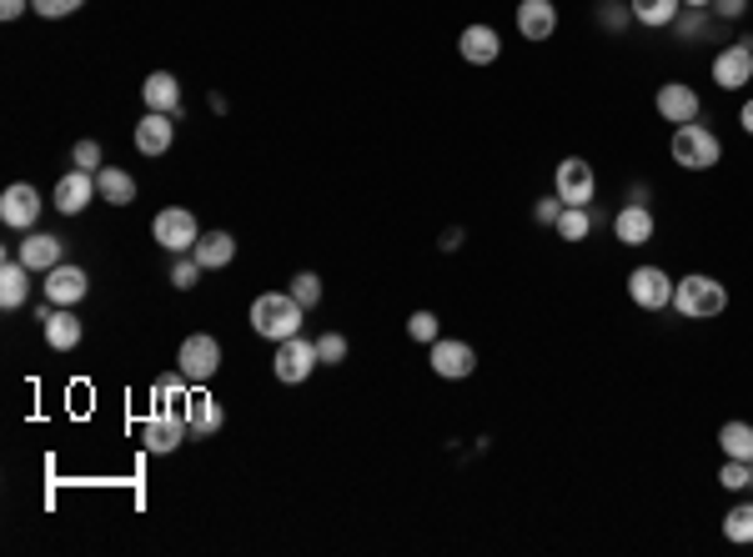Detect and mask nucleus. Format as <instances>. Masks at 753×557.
<instances>
[{
    "mask_svg": "<svg viewBox=\"0 0 753 557\" xmlns=\"http://www.w3.org/2000/svg\"><path fill=\"white\" fill-rule=\"evenodd\" d=\"M312 367H322L312 337H301V332H297V337L276 342V357H272V376H276V382L297 387V382H307V376H312Z\"/></svg>",
    "mask_w": 753,
    "mask_h": 557,
    "instance_id": "nucleus-4",
    "label": "nucleus"
},
{
    "mask_svg": "<svg viewBox=\"0 0 753 557\" xmlns=\"http://www.w3.org/2000/svg\"><path fill=\"white\" fill-rule=\"evenodd\" d=\"M718 482H724L728 493H743V487H753L749 462H739V457H724V467H718Z\"/></svg>",
    "mask_w": 753,
    "mask_h": 557,
    "instance_id": "nucleus-35",
    "label": "nucleus"
},
{
    "mask_svg": "<svg viewBox=\"0 0 753 557\" xmlns=\"http://www.w3.org/2000/svg\"><path fill=\"white\" fill-rule=\"evenodd\" d=\"M86 0H30V11L46 15V21H65V15H76Z\"/></svg>",
    "mask_w": 753,
    "mask_h": 557,
    "instance_id": "nucleus-38",
    "label": "nucleus"
},
{
    "mask_svg": "<svg viewBox=\"0 0 753 557\" xmlns=\"http://www.w3.org/2000/svg\"><path fill=\"white\" fill-rule=\"evenodd\" d=\"M739 126L753 136V96H749V101H743V111H739Z\"/></svg>",
    "mask_w": 753,
    "mask_h": 557,
    "instance_id": "nucleus-45",
    "label": "nucleus"
},
{
    "mask_svg": "<svg viewBox=\"0 0 753 557\" xmlns=\"http://www.w3.org/2000/svg\"><path fill=\"white\" fill-rule=\"evenodd\" d=\"M593 226H597V211L593 207H563V216H558V226H553V232H558L563 242H572V247H578V242H588V236H593Z\"/></svg>",
    "mask_w": 753,
    "mask_h": 557,
    "instance_id": "nucleus-29",
    "label": "nucleus"
},
{
    "mask_svg": "<svg viewBox=\"0 0 753 557\" xmlns=\"http://www.w3.org/2000/svg\"><path fill=\"white\" fill-rule=\"evenodd\" d=\"M457 55H462V61L468 65H493L497 55H503V40H497V30L493 26H468L462 30V36H457Z\"/></svg>",
    "mask_w": 753,
    "mask_h": 557,
    "instance_id": "nucleus-20",
    "label": "nucleus"
},
{
    "mask_svg": "<svg viewBox=\"0 0 753 557\" xmlns=\"http://www.w3.org/2000/svg\"><path fill=\"white\" fill-rule=\"evenodd\" d=\"M15 257L26 261L30 272H51V267L65 261V247H61V236H51V232H26V242H21Z\"/></svg>",
    "mask_w": 753,
    "mask_h": 557,
    "instance_id": "nucleus-21",
    "label": "nucleus"
},
{
    "mask_svg": "<svg viewBox=\"0 0 753 557\" xmlns=\"http://www.w3.org/2000/svg\"><path fill=\"white\" fill-rule=\"evenodd\" d=\"M171 141H176V126H171L166 111H146V116L136 121V151L141 156H166Z\"/></svg>",
    "mask_w": 753,
    "mask_h": 557,
    "instance_id": "nucleus-19",
    "label": "nucleus"
},
{
    "mask_svg": "<svg viewBox=\"0 0 753 557\" xmlns=\"http://www.w3.org/2000/svg\"><path fill=\"white\" fill-rule=\"evenodd\" d=\"M653 232H658V221H653L649 207H633V201H628V207L613 216V236H618L624 247H649Z\"/></svg>",
    "mask_w": 753,
    "mask_h": 557,
    "instance_id": "nucleus-18",
    "label": "nucleus"
},
{
    "mask_svg": "<svg viewBox=\"0 0 753 557\" xmlns=\"http://www.w3.org/2000/svg\"><path fill=\"white\" fill-rule=\"evenodd\" d=\"M553 191L568 201V207H593L597 201V176H593V161L583 156H568L558 161V176H553Z\"/></svg>",
    "mask_w": 753,
    "mask_h": 557,
    "instance_id": "nucleus-6",
    "label": "nucleus"
},
{
    "mask_svg": "<svg viewBox=\"0 0 753 557\" xmlns=\"http://www.w3.org/2000/svg\"><path fill=\"white\" fill-rule=\"evenodd\" d=\"M513 21H518V36L522 40H553L558 36V5H553V0H518V15H513Z\"/></svg>",
    "mask_w": 753,
    "mask_h": 557,
    "instance_id": "nucleus-15",
    "label": "nucleus"
},
{
    "mask_svg": "<svg viewBox=\"0 0 753 557\" xmlns=\"http://www.w3.org/2000/svg\"><path fill=\"white\" fill-rule=\"evenodd\" d=\"M30 11V0H0V21H21Z\"/></svg>",
    "mask_w": 753,
    "mask_h": 557,
    "instance_id": "nucleus-43",
    "label": "nucleus"
},
{
    "mask_svg": "<svg viewBox=\"0 0 753 557\" xmlns=\"http://www.w3.org/2000/svg\"><path fill=\"white\" fill-rule=\"evenodd\" d=\"M743 11H749V0H714V15H724V21H739Z\"/></svg>",
    "mask_w": 753,
    "mask_h": 557,
    "instance_id": "nucleus-41",
    "label": "nucleus"
},
{
    "mask_svg": "<svg viewBox=\"0 0 753 557\" xmlns=\"http://www.w3.org/2000/svg\"><path fill=\"white\" fill-rule=\"evenodd\" d=\"M151 236H157L171 257H182V251H196V242H201V221H196L186 207H166V211H157V221H151Z\"/></svg>",
    "mask_w": 753,
    "mask_h": 557,
    "instance_id": "nucleus-5",
    "label": "nucleus"
},
{
    "mask_svg": "<svg viewBox=\"0 0 753 557\" xmlns=\"http://www.w3.org/2000/svg\"><path fill=\"white\" fill-rule=\"evenodd\" d=\"M40 191L30 182H15L0 191V221L11 226V232H36V221H40Z\"/></svg>",
    "mask_w": 753,
    "mask_h": 557,
    "instance_id": "nucleus-10",
    "label": "nucleus"
},
{
    "mask_svg": "<svg viewBox=\"0 0 753 557\" xmlns=\"http://www.w3.org/2000/svg\"><path fill=\"white\" fill-rule=\"evenodd\" d=\"M714 81L724 86V91H743V86L753 81V46H743V40L724 46V51L714 55Z\"/></svg>",
    "mask_w": 753,
    "mask_h": 557,
    "instance_id": "nucleus-13",
    "label": "nucleus"
},
{
    "mask_svg": "<svg viewBox=\"0 0 753 557\" xmlns=\"http://www.w3.org/2000/svg\"><path fill=\"white\" fill-rule=\"evenodd\" d=\"M724 537H728V543H753V503L728 507V518H724Z\"/></svg>",
    "mask_w": 753,
    "mask_h": 557,
    "instance_id": "nucleus-31",
    "label": "nucleus"
},
{
    "mask_svg": "<svg viewBox=\"0 0 753 557\" xmlns=\"http://www.w3.org/2000/svg\"><path fill=\"white\" fill-rule=\"evenodd\" d=\"M668 156H674L683 171H714L718 156H724V141H718V131H708L703 121H689V126H674Z\"/></svg>",
    "mask_w": 753,
    "mask_h": 557,
    "instance_id": "nucleus-3",
    "label": "nucleus"
},
{
    "mask_svg": "<svg viewBox=\"0 0 753 557\" xmlns=\"http://www.w3.org/2000/svg\"><path fill=\"white\" fill-rule=\"evenodd\" d=\"M207 272H221V267H232L236 261V236L232 232H201V242H196V251H192Z\"/></svg>",
    "mask_w": 753,
    "mask_h": 557,
    "instance_id": "nucleus-24",
    "label": "nucleus"
},
{
    "mask_svg": "<svg viewBox=\"0 0 753 557\" xmlns=\"http://www.w3.org/2000/svg\"><path fill=\"white\" fill-rule=\"evenodd\" d=\"M186 417L182 412H151L146 417V428H141V437H146V453H157V457H166V453H176L186 442Z\"/></svg>",
    "mask_w": 753,
    "mask_h": 557,
    "instance_id": "nucleus-14",
    "label": "nucleus"
},
{
    "mask_svg": "<svg viewBox=\"0 0 753 557\" xmlns=\"http://www.w3.org/2000/svg\"><path fill=\"white\" fill-rule=\"evenodd\" d=\"M428 362L442 382H462V376L478 372V351H472V342H462V337H437L428 347Z\"/></svg>",
    "mask_w": 753,
    "mask_h": 557,
    "instance_id": "nucleus-8",
    "label": "nucleus"
},
{
    "mask_svg": "<svg viewBox=\"0 0 753 557\" xmlns=\"http://www.w3.org/2000/svg\"><path fill=\"white\" fill-rule=\"evenodd\" d=\"M718 447H724V457L753 462V422H724L718 428Z\"/></svg>",
    "mask_w": 753,
    "mask_h": 557,
    "instance_id": "nucleus-30",
    "label": "nucleus"
},
{
    "mask_svg": "<svg viewBox=\"0 0 753 557\" xmlns=\"http://www.w3.org/2000/svg\"><path fill=\"white\" fill-rule=\"evenodd\" d=\"M86 292H91V276L76 261H61V267L46 272V301H55V307H76Z\"/></svg>",
    "mask_w": 753,
    "mask_h": 557,
    "instance_id": "nucleus-12",
    "label": "nucleus"
},
{
    "mask_svg": "<svg viewBox=\"0 0 753 557\" xmlns=\"http://www.w3.org/2000/svg\"><path fill=\"white\" fill-rule=\"evenodd\" d=\"M407 337L412 342H422V347H432V342L442 337V322H437V311H412V317H407Z\"/></svg>",
    "mask_w": 753,
    "mask_h": 557,
    "instance_id": "nucleus-32",
    "label": "nucleus"
},
{
    "mask_svg": "<svg viewBox=\"0 0 753 557\" xmlns=\"http://www.w3.org/2000/svg\"><path fill=\"white\" fill-rule=\"evenodd\" d=\"M317 357H322V367H342L347 362V337L342 332H322L317 337Z\"/></svg>",
    "mask_w": 753,
    "mask_h": 557,
    "instance_id": "nucleus-36",
    "label": "nucleus"
},
{
    "mask_svg": "<svg viewBox=\"0 0 753 557\" xmlns=\"http://www.w3.org/2000/svg\"><path fill=\"white\" fill-rule=\"evenodd\" d=\"M597 21L608 30H624L628 21H633V11H628V0H603V5H597Z\"/></svg>",
    "mask_w": 753,
    "mask_h": 557,
    "instance_id": "nucleus-37",
    "label": "nucleus"
},
{
    "mask_svg": "<svg viewBox=\"0 0 753 557\" xmlns=\"http://www.w3.org/2000/svg\"><path fill=\"white\" fill-rule=\"evenodd\" d=\"M563 207H568L563 196H543V201H538V207H533V221H538V226H558Z\"/></svg>",
    "mask_w": 753,
    "mask_h": 557,
    "instance_id": "nucleus-40",
    "label": "nucleus"
},
{
    "mask_svg": "<svg viewBox=\"0 0 753 557\" xmlns=\"http://www.w3.org/2000/svg\"><path fill=\"white\" fill-rule=\"evenodd\" d=\"M457 247H462V232H457V226H453V232L442 236V251H457Z\"/></svg>",
    "mask_w": 753,
    "mask_h": 557,
    "instance_id": "nucleus-46",
    "label": "nucleus"
},
{
    "mask_svg": "<svg viewBox=\"0 0 753 557\" xmlns=\"http://www.w3.org/2000/svg\"><path fill=\"white\" fill-rule=\"evenodd\" d=\"M182 417H186V428H192V437H211V432H221V422H226L221 403L211 397V392H201V387H192L182 397Z\"/></svg>",
    "mask_w": 753,
    "mask_h": 557,
    "instance_id": "nucleus-16",
    "label": "nucleus"
},
{
    "mask_svg": "<svg viewBox=\"0 0 753 557\" xmlns=\"http://www.w3.org/2000/svg\"><path fill=\"white\" fill-rule=\"evenodd\" d=\"M201 272H207V267H201L192 251H182V257L171 261V286H176V292H192V286L201 282Z\"/></svg>",
    "mask_w": 753,
    "mask_h": 557,
    "instance_id": "nucleus-33",
    "label": "nucleus"
},
{
    "mask_svg": "<svg viewBox=\"0 0 753 557\" xmlns=\"http://www.w3.org/2000/svg\"><path fill=\"white\" fill-rule=\"evenodd\" d=\"M30 297V267L21 257H5V267H0V307L15 311V307H26Z\"/></svg>",
    "mask_w": 753,
    "mask_h": 557,
    "instance_id": "nucleus-23",
    "label": "nucleus"
},
{
    "mask_svg": "<svg viewBox=\"0 0 753 557\" xmlns=\"http://www.w3.org/2000/svg\"><path fill=\"white\" fill-rule=\"evenodd\" d=\"M628 11H633L638 26L663 30V26H674V21H678V11H683V0H628Z\"/></svg>",
    "mask_w": 753,
    "mask_h": 557,
    "instance_id": "nucleus-28",
    "label": "nucleus"
},
{
    "mask_svg": "<svg viewBox=\"0 0 753 557\" xmlns=\"http://www.w3.org/2000/svg\"><path fill=\"white\" fill-rule=\"evenodd\" d=\"M96 191H101V201H111V207H131V201H136V176L121 166H101L96 171Z\"/></svg>",
    "mask_w": 753,
    "mask_h": 557,
    "instance_id": "nucleus-26",
    "label": "nucleus"
},
{
    "mask_svg": "<svg viewBox=\"0 0 753 557\" xmlns=\"http://www.w3.org/2000/svg\"><path fill=\"white\" fill-rule=\"evenodd\" d=\"M724 307H728V286L718 276L689 272L674 282V311L683 322H714V317H724Z\"/></svg>",
    "mask_w": 753,
    "mask_h": 557,
    "instance_id": "nucleus-1",
    "label": "nucleus"
},
{
    "mask_svg": "<svg viewBox=\"0 0 753 557\" xmlns=\"http://www.w3.org/2000/svg\"><path fill=\"white\" fill-rule=\"evenodd\" d=\"M628 301L643 311L674 307V276L663 272V267H633L628 272Z\"/></svg>",
    "mask_w": 753,
    "mask_h": 557,
    "instance_id": "nucleus-7",
    "label": "nucleus"
},
{
    "mask_svg": "<svg viewBox=\"0 0 753 557\" xmlns=\"http://www.w3.org/2000/svg\"><path fill=\"white\" fill-rule=\"evenodd\" d=\"M749 472H753V462H749Z\"/></svg>",
    "mask_w": 753,
    "mask_h": 557,
    "instance_id": "nucleus-48",
    "label": "nucleus"
},
{
    "mask_svg": "<svg viewBox=\"0 0 753 557\" xmlns=\"http://www.w3.org/2000/svg\"><path fill=\"white\" fill-rule=\"evenodd\" d=\"M301 317H307V307H301L292 292H261L257 301H251V332L267 342H286L301 332Z\"/></svg>",
    "mask_w": 753,
    "mask_h": 557,
    "instance_id": "nucleus-2",
    "label": "nucleus"
},
{
    "mask_svg": "<svg viewBox=\"0 0 753 557\" xmlns=\"http://www.w3.org/2000/svg\"><path fill=\"white\" fill-rule=\"evenodd\" d=\"M286 292H292V297H297L301 307L312 311L317 301H322V276H317V272H297V276H292V286H286Z\"/></svg>",
    "mask_w": 753,
    "mask_h": 557,
    "instance_id": "nucleus-34",
    "label": "nucleus"
},
{
    "mask_svg": "<svg viewBox=\"0 0 753 557\" xmlns=\"http://www.w3.org/2000/svg\"><path fill=\"white\" fill-rule=\"evenodd\" d=\"M96 196H101V191H96L91 171H65L61 182H55V211H61V216H81Z\"/></svg>",
    "mask_w": 753,
    "mask_h": 557,
    "instance_id": "nucleus-17",
    "label": "nucleus"
},
{
    "mask_svg": "<svg viewBox=\"0 0 753 557\" xmlns=\"http://www.w3.org/2000/svg\"><path fill=\"white\" fill-rule=\"evenodd\" d=\"M46 332V342H51L55 351H76L81 347V337H86V326H81V317L71 307H61V311H51V322L40 326Z\"/></svg>",
    "mask_w": 753,
    "mask_h": 557,
    "instance_id": "nucleus-25",
    "label": "nucleus"
},
{
    "mask_svg": "<svg viewBox=\"0 0 753 557\" xmlns=\"http://www.w3.org/2000/svg\"><path fill=\"white\" fill-rule=\"evenodd\" d=\"M141 101H146V111L176 116V111H182V81L171 76V71H151V76L141 81Z\"/></svg>",
    "mask_w": 753,
    "mask_h": 557,
    "instance_id": "nucleus-22",
    "label": "nucleus"
},
{
    "mask_svg": "<svg viewBox=\"0 0 753 557\" xmlns=\"http://www.w3.org/2000/svg\"><path fill=\"white\" fill-rule=\"evenodd\" d=\"M628 201H633V207H649V186H643V182L628 186Z\"/></svg>",
    "mask_w": 753,
    "mask_h": 557,
    "instance_id": "nucleus-44",
    "label": "nucleus"
},
{
    "mask_svg": "<svg viewBox=\"0 0 753 557\" xmlns=\"http://www.w3.org/2000/svg\"><path fill=\"white\" fill-rule=\"evenodd\" d=\"M71 161H76V171H91V176H96V171H101V146H96V141H76V146H71Z\"/></svg>",
    "mask_w": 753,
    "mask_h": 557,
    "instance_id": "nucleus-39",
    "label": "nucleus"
},
{
    "mask_svg": "<svg viewBox=\"0 0 753 557\" xmlns=\"http://www.w3.org/2000/svg\"><path fill=\"white\" fill-rule=\"evenodd\" d=\"M653 106H658L663 121H674V126H689V121H699V91H693L689 81H663L658 96H653Z\"/></svg>",
    "mask_w": 753,
    "mask_h": 557,
    "instance_id": "nucleus-11",
    "label": "nucleus"
},
{
    "mask_svg": "<svg viewBox=\"0 0 753 557\" xmlns=\"http://www.w3.org/2000/svg\"><path fill=\"white\" fill-rule=\"evenodd\" d=\"M186 392H192V382H186L182 367H176V372H161L157 387H151V412H182Z\"/></svg>",
    "mask_w": 753,
    "mask_h": 557,
    "instance_id": "nucleus-27",
    "label": "nucleus"
},
{
    "mask_svg": "<svg viewBox=\"0 0 753 557\" xmlns=\"http://www.w3.org/2000/svg\"><path fill=\"white\" fill-rule=\"evenodd\" d=\"M674 30H678V36H699V30H703V15H683V11H678Z\"/></svg>",
    "mask_w": 753,
    "mask_h": 557,
    "instance_id": "nucleus-42",
    "label": "nucleus"
},
{
    "mask_svg": "<svg viewBox=\"0 0 753 557\" xmlns=\"http://www.w3.org/2000/svg\"><path fill=\"white\" fill-rule=\"evenodd\" d=\"M176 367L186 372V382L192 387H201V382H211L221 367V342L207 337V332H196V337L182 342V351H176Z\"/></svg>",
    "mask_w": 753,
    "mask_h": 557,
    "instance_id": "nucleus-9",
    "label": "nucleus"
},
{
    "mask_svg": "<svg viewBox=\"0 0 753 557\" xmlns=\"http://www.w3.org/2000/svg\"><path fill=\"white\" fill-rule=\"evenodd\" d=\"M689 11H714V0H683Z\"/></svg>",
    "mask_w": 753,
    "mask_h": 557,
    "instance_id": "nucleus-47",
    "label": "nucleus"
}]
</instances>
